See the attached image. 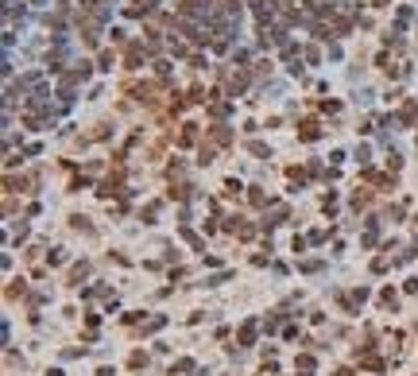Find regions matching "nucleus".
<instances>
[{
    "label": "nucleus",
    "instance_id": "obj_8",
    "mask_svg": "<svg viewBox=\"0 0 418 376\" xmlns=\"http://www.w3.org/2000/svg\"><path fill=\"white\" fill-rule=\"evenodd\" d=\"M151 8H155V0H132V4H128V16H147Z\"/></svg>",
    "mask_w": 418,
    "mask_h": 376
},
{
    "label": "nucleus",
    "instance_id": "obj_11",
    "mask_svg": "<svg viewBox=\"0 0 418 376\" xmlns=\"http://www.w3.org/2000/svg\"><path fill=\"white\" fill-rule=\"evenodd\" d=\"M86 272H89V264H74V268H70V283H82Z\"/></svg>",
    "mask_w": 418,
    "mask_h": 376
},
{
    "label": "nucleus",
    "instance_id": "obj_20",
    "mask_svg": "<svg viewBox=\"0 0 418 376\" xmlns=\"http://www.w3.org/2000/svg\"><path fill=\"white\" fill-rule=\"evenodd\" d=\"M244 4L252 8V12H260V16H263V0H244Z\"/></svg>",
    "mask_w": 418,
    "mask_h": 376
},
{
    "label": "nucleus",
    "instance_id": "obj_15",
    "mask_svg": "<svg viewBox=\"0 0 418 376\" xmlns=\"http://www.w3.org/2000/svg\"><path fill=\"white\" fill-rule=\"evenodd\" d=\"M387 167H391V171H399V167H403V155H399V151H391V155H387Z\"/></svg>",
    "mask_w": 418,
    "mask_h": 376
},
{
    "label": "nucleus",
    "instance_id": "obj_19",
    "mask_svg": "<svg viewBox=\"0 0 418 376\" xmlns=\"http://www.w3.org/2000/svg\"><path fill=\"white\" fill-rule=\"evenodd\" d=\"M159 326H163V318H159V314H155V318H151V322H147V326H144V333H155Z\"/></svg>",
    "mask_w": 418,
    "mask_h": 376
},
{
    "label": "nucleus",
    "instance_id": "obj_16",
    "mask_svg": "<svg viewBox=\"0 0 418 376\" xmlns=\"http://www.w3.org/2000/svg\"><path fill=\"white\" fill-rule=\"evenodd\" d=\"M225 194H229V198H236V194H240V182H236V178H229V182H225Z\"/></svg>",
    "mask_w": 418,
    "mask_h": 376
},
{
    "label": "nucleus",
    "instance_id": "obj_10",
    "mask_svg": "<svg viewBox=\"0 0 418 376\" xmlns=\"http://www.w3.org/2000/svg\"><path fill=\"white\" fill-rule=\"evenodd\" d=\"M360 364H364V368H372V372H383V361H379V357H372V353H364Z\"/></svg>",
    "mask_w": 418,
    "mask_h": 376
},
{
    "label": "nucleus",
    "instance_id": "obj_21",
    "mask_svg": "<svg viewBox=\"0 0 418 376\" xmlns=\"http://www.w3.org/2000/svg\"><path fill=\"white\" fill-rule=\"evenodd\" d=\"M375 8H391V0H372Z\"/></svg>",
    "mask_w": 418,
    "mask_h": 376
},
{
    "label": "nucleus",
    "instance_id": "obj_3",
    "mask_svg": "<svg viewBox=\"0 0 418 376\" xmlns=\"http://www.w3.org/2000/svg\"><path fill=\"white\" fill-rule=\"evenodd\" d=\"M209 144H213V147H229L232 144L229 124H213V128H209Z\"/></svg>",
    "mask_w": 418,
    "mask_h": 376
},
{
    "label": "nucleus",
    "instance_id": "obj_18",
    "mask_svg": "<svg viewBox=\"0 0 418 376\" xmlns=\"http://www.w3.org/2000/svg\"><path fill=\"white\" fill-rule=\"evenodd\" d=\"M379 303H383V306H395V291L387 287V291H383V295H379Z\"/></svg>",
    "mask_w": 418,
    "mask_h": 376
},
{
    "label": "nucleus",
    "instance_id": "obj_22",
    "mask_svg": "<svg viewBox=\"0 0 418 376\" xmlns=\"http://www.w3.org/2000/svg\"><path fill=\"white\" fill-rule=\"evenodd\" d=\"M171 376H174V372H171Z\"/></svg>",
    "mask_w": 418,
    "mask_h": 376
},
{
    "label": "nucleus",
    "instance_id": "obj_5",
    "mask_svg": "<svg viewBox=\"0 0 418 376\" xmlns=\"http://www.w3.org/2000/svg\"><path fill=\"white\" fill-rule=\"evenodd\" d=\"M317 136H321V124L317 120H302L298 124V140H317Z\"/></svg>",
    "mask_w": 418,
    "mask_h": 376
},
{
    "label": "nucleus",
    "instance_id": "obj_12",
    "mask_svg": "<svg viewBox=\"0 0 418 376\" xmlns=\"http://www.w3.org/2000/svg\"><path fill=\"white\" fill-rule=\"evenodd\" d=\"M155 214H159V202L144 206V210H140V221H155Z\"/></svg>",
    "mask_w": 418,
    "mask_h": 376
},
{
    "label": "nucleus",
    "instance_id": "obj_14",
    "mask_svg": "<svg viewBox=\"0 0 418 376\" xmlns=\"http://www.w3.org/2000/svg\"><path fill=\"white\" fill-rule=\"evenodd\" d=\"M287 178H290V182H294V186H302V182H306V174L298 171V167H290V171H287Z\"/></svg>",
    "mask_w": 418,
    "mask_h": 376
},
{
    "label": "nucleus",
    "instance_id": "obj_13",
    "mask_svg": "<svg viewBox=\"0 0 418 376\" xmlns=\"http://www.w3.org/2000/svg\"><path fill=\"white\" fill-rule=\"evenodd\" d=\"M372 202V194H368V190H356V194H352V206H356V210H360V206H368Z\"/></svg>",
    "mask_w": 418,
    "mask_h": 376
},
{
    "label": "nucleus",
    "instance_id": "obj_7",
    "mask_svg": "<svg viewBox=\"0 0 418 376\" xmlns=\"http://www.w3.org/2000/svg\"><path fill=\"white\" fill-rule=\"evenodd\" d=\"M256 330H260L256 322H244V326H240V333H236V341H240V345H252V341H256Z\"/></svg>",
    "mask_w": 418,
    "mask_h": 376
},
{
    "label": "nucleus",
    "instance_id": "obj_1",
    "mask_svg": "<svg viewBox=\"0 0 418 376\" xmlns=\"http://www.w3.org/2000/svg\"><path fill=\"white\" fill-rule=\"evenodd\" d=\"M221 78H225V89H229V97H240V93L248 89V70H236V74L225 70Z\"/></svg>",
    "mask_w": 418,
    "mask_h": 376
},
{
    "label": "nucleus",
    "instance_id": "obj_6",
    "mask_svg": "<svg viewBox=\"0 0 418 376\" xmlns=\"http://www.w3.org/2000/svg\"><path fill=\"white\" fill-rule=\"evenodd\" d=\"M414 120H418V105H414V101H403V109H399V124H406V128H410Z\"/></svg>",
    "mask_w": 418,
    "mask_h": 376
},
{
    "label": "nucleus",
    "instance_id": "obj_2",
    "mask_svg": "<svg viewBox=\"0 0 418 376\" xmlns=\"http://www.w3.org/2000/svg\"><path fill=\"white\" fill-rule=\"evenodd\" d=\"M128 93L136 97V101H144V105H159L155 86H151V82H144V86H128Z\"/></svg>",
    "mask_w": 418,
    "mask_h": 376
},
{
    "label": "nucleus",
    "instance_id": "obj_9",
    "mask_svg": "<svg viewBox=\"0 0 418 376\" xmlns=\"http://www.w3.org/2000/svg\"><path fill=\"white\" fill-rule=\"evenodd\" d=\"M198 140V124H182V132H178V144H194Z\"/></svg>",
    "mask_w": 418,
    "mask_h": 376
},
{
    "label": "nucleus",
    "instance_id": "obj_4",
    "mask_svg": "<svg viewBox=\"0 0 418 376\" xmlns=\"http://www.w3.org/2000/svg\"><path fill=\"white\" fill-rule=\"evenodd\" d=\"M140 62H144V47H140V43H128V51H124V66H128V70H136Z\"/></svg>",
    "mask_w": 418,
    "mask_h": 376
},
{
    "label": "nucleus",
    "instance_id": "obj_17",
    "mask_svg": "<svg viewBox=\"0 0 418 376\" xmlns=\"http://www.w3.org/2000/svg\"><path fill=\"white\" fill-rule=\"evenodd\" d=\"M248 198H252V206H267V198H263V190H252Z\"/></svg>",
    "mask_w": 418,
    "mask_h": 376
}]
</instances>
